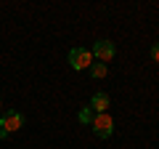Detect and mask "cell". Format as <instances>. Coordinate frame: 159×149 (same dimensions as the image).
<instances>
[{
  "mask_svg": "<svg viewBox=\"0 0 159 149\" xmlns=\"http://www.w3.org/2000/svg\"><path fill=\"white\" fill-rule=\"evenodd\" d=\"M19 128H24V115L16 109H6V115L0 117V138H8Z\"/></svg>",
  "mask_w": 159,
  "mask_h": 149,
  "instance_id": "6da1fadb",
  "label": "cell"
},
{
  "mask_svg": "<svg viewBox=\"0 0 159 149\" xmlns=\"http://www.w3.org/2000/svg\"><path fill=\"white\" fill-rule=\"evenodd\" d=\"M90 128H93V133H96L98 138H109V136L114 133V120H111V115L101 112V115H93Z\"/></svg>",
  "mask_w": 159,
  "mask_h": 149,
  "instance_id": "7a4b0ae2",
  "label": "cell"
},
{
  "mask_svg": "<svg viewBox=\"0 0 159 149\" xmlns=\"http://www.w3.org/2000/svg\"><path fill=\"white\" fill-rule=\"evenodd\" d=\"M69 64H72V69H90L93 64V53L88 51V48H72L69 51Z\"/></svg>",
  "mask_w": 159,
  "mask_h": 149,
  "instance_id": "3957f363",
  "label": "cell"
},
{
  "mask_svg": "<svg viewBox=\"0 0 159 149\" xmlns=\"http://www.w3.org/2000/svg\"><path fill=\"white\" fill-rule=\"evenodd\" d=\"M93 59H98V61H111L114 53H117V48H114L111 40H96V46H93Z\"/></svg>",
  "mask_w": 159,
  "mask_h": 149,
  "instance_id": "277c9868",
  "label": "cell"
},
{
  "mask_svg": "<svg viewBox=\"0 0 159 149\" xmlns=\"http://www.w3.org/2000/svg\"><path fill=\"white\" fill-rule=\"evenodd\" d=\"M90 109H93V112H96V115H101V112H106V109H109V96H106V93H96V96H93L90 99Z\"/></svg>",
  "mask_w": 159,
  "mask_h": 149,
  "instance_id": "5b68a950",
  "label": "cell"
},
{
  "mask_svg": "<svg viewBox=\"0 0 159 149\" xmlns=\"http://www.w3.org/2000/svg\"><path fill=\"white\" fill-rule=\"evenodd\" d=\"M106 64H90V74L96 77V80H101V77H106Z\"/></svg>",
  "mask_w": 159,
  "mask_h": 149,
  "instance_id": "8992f818",
  "label": "cell"
},
{
  "mask_svg": "<svg viewBox=\"0 0 159 149\" xmlns=\"http://www.w3.org/2000/svg\"><path fill=\"white\" fill-rule=\"evenodd\" d=\"M77 117H80V123H90V120H93V109H90V107H82Z\"/></svg>",
  "mask_w": 159,
  "mask_h": 149,
  "instance_id": "52a82bcc",
  "label": "cell"
},
{
  "mask_svg": "<svg viewBox=\"0 0 159 149\" xmlns=\"http://www.w3.org/2000/svg\"><path fill=\"white\" fill-rule=\"evenodd\" d=\"M151 59L159 64V43H154V46H151Z\"/></svg>",
  "mask_w": 159,
  "mask_h": 149,
  "instance_id": "ba28073f",
  "label": "cell"
},
{
  "mask_svg": "<svg viewBox=\"0 0 159 149\" xmlns=\"http://www.w3.org/2000/svg\"><path fill=\"white\" fill-rule=\"evenodd\" d=\"M0 107H3V99H0Z\"/></svg>",
  "mask_w": 159,
  "mask_h": 149,
  "instance_id": "9c48e42d",
  "label": "cell"
}]
</instances>
